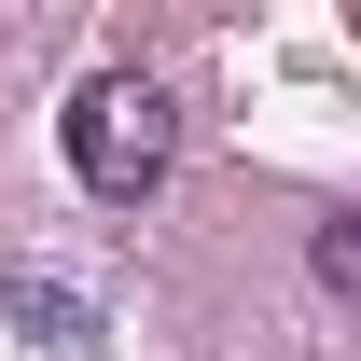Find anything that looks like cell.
I'll use <instances>...</instances> for the list:
<instances>
[{"label":"cell","mask_w":361,"mask_h":361,"mask_svg":"<svg viewBox=\"0 0 361 361\" xmlns=\"http://www.w3.org/2000/svg\"><path fill=\"white\" fill-rule=\"evenodd\" d=\"M167 153H180V111H167V84H139V70H97V84L70 97V180H84V195L139 209V195L167 180Z\"/></svg>","instance_id":"6da1fadb"},{"label":"cell","mask_w":361,"mask_h":361,"mask_svg":"<svg viewBox=\"0 0 361 361\" xmlns=\"http://www.w3.org/2000/svg\"><path fill=\"white\" fill-rule=\"evenodd\" d=\"M0 319H14V334H42V348H97V306L84 292H70V278H0Z\"/></svg>","instance_id":"7a4b0ae2"},{"label":"cell","mask_w":361,"mask_h":361,"mask_svg":"<svg viewBox=\"0 0 361 361\" xmlns=\"http://www.w3.org/2000/svg\"><path fill=\"white\" fill-rule=\"evenodd\" d=\"M306 264H319V292L348 306V292H361V223H319V236H306Z\"/></svg>","instance_id":"3957f363"}]
</instances>
